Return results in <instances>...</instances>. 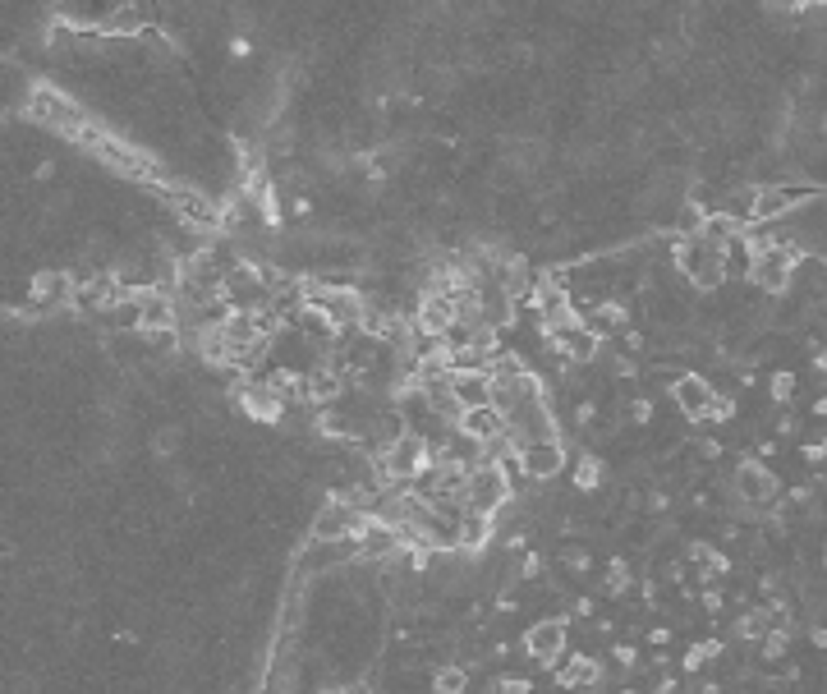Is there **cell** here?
<instances>
[{
  "label": "cell",
  "instance_id": "cell-29",
  "mask_svg": "<svg viewBox=\"0 0 827 694\" xmlns=\"http://www.w3.org/2000/svg\"><path fill=\"white\" fill-rule=\"evenodd\" d=\"M152 451H157V456H175V451H180V428H161V433L152 437Z\"/></svg>",
  "mask_w": 827,
  "mask_h": 694
},
{
  "label": "cell",
  "instance_id": "cell-31",
  "mask_svg": "<svg viewBox=\"0 0 827 694\" xmlns=\"http://www.w3.org/2000/svg\"><path fill=\"white\" fill-rule=\"evenodd\" d=\"M763 658H768V662H782L786 658V630H772V635L763 639Z\"/></svg>",
  "mask_w": 827,
  "mask_h": 694
},
{
  "label": "cell",
  "instance_id": "cell-14",
  "mask_svg": "<svg viewBox=\"0 0 827 694\" xmlns=\"http://www.w3.org/2000/svg\"><path fill=\"white\" fill-rule=\"evenodd\" d=\"M33 115L37 120H46L51 129H65V134H74V129L83 125L79 106H69L56 88H33Z\"/></svg>",
  "mask_w": 827,
  "mask_h": 694
},
{
  "label": "cell",
  "instance_id": "cell-21",
  "mask_svg": "<svg viewBox=\"0 0 827 694\" xmlns=\"http://www.w3.org/2000/svg\"><path fill=\"white\" fill-rule=\"evenodd\" d=\"M602 681V662L593 658H570L561 672H556V685L561 690H584V685H598Z\"/></svg>",
  "mask_w": 827,
  "mask_h": 694
},
{
  "label": "cell",
  "instance_id": "cell-27",
  "mask_svg": "<svg viewBox=\"0 0 827 694\" xmlns=\"http://www.w3.org/2000/svg\"><path fill=\"white\" fill-rule=\"evenodd\" d=\"M717 658H722V644H717V639H708V644H694L690 658H685V667H690V672H699V667H708V662H717Z\"/></svg>",
  "mask_w": 827,
  "mask_h": 694
},
{
  "label": "cell",
  "instance_id": "cell-7",
  "mask_svg": "<svg viewBox=\"0 0 827 694\" xmlns=\"http://www.w3.org/2000/svg\"><path fill=\"white\" fill-rule=\"evenodd\" d=\"M570 465V451H566V442H529V446H520V474L524 478H533V483H547V478H556L561 469Z\"/></svg>",
  "mask_w": 827,
  "mask_h": 694
},
{
  "label": "cell",
  "instance_id": "cell-12",
  "mask_svg": "<svg viewBox=\"0 0 827 694\" xmlns=\"http://www.w3.org/2000/svg\"><path fill=\"white\" fill-rule=\"evenodd\" d=\"M33 304L42 313H56L65 304H79V281L69 272H37L33 276Z\"/></svg>",
  "mask_w": 827,
  "mask_h": 694
},
{
  "label": "cell",
  "instance_id": "cell-4",
  "mask_svg": "<svg viewBox=\"0 0 827 694\" xmlns=\"http://www.w3.org/2000/svg\"><path fill=\"white\" fill-rule=\"evenodd\" d=\"M598 331L589 327V322H566V327L547 331V345H552V354H561V359H570V364H589V359H598Z\"/></svg>",
  "mask_w": 827,
  "mask_h": 694
},
{
  "label": "cell",
  "instance_id": "cell-18",
  "mask_svg": "<svg viewBox=\"0 0 827 694\" xmlns=\"http://www.w3.org/2000/svg\"><path fill=\"white\" fill-rule=\"evenodd\" d=\"M451 387H455V400L465 405V410H478V405H492V373H451Z\"/></svg>",
  "mask_w": 827,
  "mask_h": 694
},
{
  "label": "cell",
  "instance_id": "cell-22",
  "mask_svg": "<svg viewBox=\"0 0 827 694\" xmlns=\"http://www.w3.org/2000/svg\"><path fill=\"white\" fill-rule=\"evenodd\" d=\"M589 327L598 331V336H607V331H625L630 327V308L616 304V299H602V304H593Z\"/></svg>",
  "mask_w": 827,
  "mask_h": 694
},
{
  "label": "cell",
  "instance_id": "cell-20",
  "mask_svg": "<svg viewBox=\"0 0 827 694\" xmlns=\"http://www.w3.org/2000/svg\"><path fill=\"white\" fill-rule=\"evenodd\" d=\"M285 405H295V400H308V373H295V368H272V373L262 377Z\"/></svg>",
  "mask_w": 827,
  "mask_h": 694
},
{
  "label": "cell",
  "instance_id": "cell-10",
  "mask_svg": "<svg viewBox=\"0 0 827 694\" xmlns=\"http://www.w3.org/2000/svg\"><path fill=\"white\" fill-rule=\"evenodd\" d=\"M731 488H736V497L745 501V506H763V501L777 497V474H772L763 460H740Z\"/></svg>",
  "mask_w": 827,
  "mask_h": 694
},
{
  "label": "cell",
  "instance_id": "cell-26",
  "mask_svg": "<svg viewBox=\"0 0 827 694\" xmlns=\"http://www.w3.org/2000/svg\"><path fill=\"white\" fill-rule=\"evenodd\" d=\"M598 483H602V465H598L593 456H584V460L575 465V488L589 492V488H598Z\"/></svg>",
  "mask_w": 827,
  "mask_h": 694
},
{
  "label": "cell",
  "instance_id": "cell-17",
  "mask_svg": "<svg viewBox=\"0 0 827 694\" xmlns=\"http://www.w3.org/2000/svg\"><path fill=\"white\" fill-rule=\"evenodd\" d=\"M340 387H345V368L340 364H313L308 368V400H313V405H331V400H340Z\"/></svg>",
  "mask_w": 827,
  "mask_h": 694
},
{
  "label": "cell",
  "instance_id": "cell-25",
  "mask_svg": "<svg viewBox=\"0 0 827 694\" xmlns=\"http://www.w3.org/2000/svg\"><path fill=\"white\" fill-rule=\"evenodd\" d=\"M772 626H777V621H772V612H763V607H759V612H745V616H740V621H736V635H740V639H768Z\"/></svg>",
  "mask_w": 827,
  "mask_h": 694
},
{
  "label": "cell",
  "instance_id": "cell-23",
  "mask_svg": "<svg viewBox=\"0 0 827 694\" xmlns=\"http://www.w3.org/2000/svg\"><path fill=\"white\" fill-rule=\"evenodd\" d=\"M106 28H111V33H148V19H143V10H138L134 0H125V5H115L111 10Z\"/></svg>",
  "mask_w": 827,
  "mask_h": 694
},
{
  "label": "cell",
  "instance_id": "cell-39",
  "mask_svg": "<svg viewBox=\"0 0 827 694\" xmlns=\"http://www.w3.org/2000/svg\"><path fill=\"white\" fill-rule=\"evenodd\" d=\"M823 566H827V547H823Z\"/></svg>",
  "mask_w": 827,
  "mask_h": 694
},
{
  "label": "cell",
  "instance_id": "cell-35",
  "mask_svg": "<svg viewBox=\"0 0 827 694\" xmlns=\"http://www.w3.org/2000/svg\"><path fill=\"white\" fill-rule=\"evenodd\" d=\"M612 658H616V662H621V667H635V649H616V653H612Z\"/></svg>",
  "mask_w": 827,
  "mask_h": 694
},
{
  "label": "cell",
  "instance_id": "cell-6",
  "mask_svg": "<svg viewBox=\"0 0 827 694\" xmlns=\"http://www.w3.org/2000/svg\"><path fill=\"white\" fill-rule=\"evenodd\" d=\"M354 557H363V547L354 543H308L304 552H299V561H295V575H304V580H318V575H327V570H336V566H345V561H354Z\"/></svg>",
  "mask_w": 827,
  "mask_h": 694
},
{
  "label": "cell",
  "instance_id": "cell-13",
  "mask_svg": "<svg viewBox=\"0 0 827 694\" xmlns=\"http://www.w3.org/2000/svg\"><path fill=\"white\" fill-rule=\"evenodd\" d=\"M235 405L258 423H281V414H285V400L276 396L267 382H244V387H235Z\"/></svg>",
  "mask_w": 827,
  "mask_h": 694
},
{
  "label": "cell",
  "instance_id": "cell-11",
  "mask_svg": "<svg viewBox=\"0 0 827 694\" xmlns=\"http://www.w3.org/2000/svg\"><path fill=\"white\" fill-rule=\"evenodd\" d=\"M478 313H483V327H492V331L515 322V295L497 276H478Z\"/></svg>",
  "mask_w": 827,
  "mask_h": 694
},
{
  "label": "cell",
  "instance_id": "cell-5",
  "mask_svg": "<svg viewBox=\"0 0 827 694\" xmlns=\"http://www.w3.org/2000/svg\"><path fill=\"white\" fill-rule=\"evenodd\" d=\"M166 203L175 207V217L189 230H198V235H216V230L226 226V217H221L203 194H193V189H166Z\"/></svg>",
  "mask_w": 827,
  "mask_h": 694
},
{
  "label": "cell",
  "instance_id": "cell-16",
  "mask_svg": "<svg viewBox=\"0 0 827 694\" xmlns=\"http://www.w3.org/2000/svg\"><path fill=\"white\" fill-rule=\"evenodd\" d=\"M455 428H460L465 437H474V442L483 446V442H492V437L506 433V419H501V414L492 410V405H478V410H465V414H460V423H455Z\"/></svg>",
  "mask_w": 827,
  "mask_h": 694
},
{
  "label": "cell",
  "instance_id": "cell-30",
  "mask_svg": "<svg viewBox=\"0 0 827 694\" xmlns=\"http://www.w3.org/2000/svg\"><path fill=\"white\" fill-rule=\"evenodd\" d=\"M791 396H795V377L791 373H777V377H772V400H777V405H791Z\"/></svg>",
  "mask_w": 827,
  "mask_h": 694
},
{
  "label": "cell",
  "instance_id": "cell-37",
  "mask_svg": "<svg viewBox=\"0 0 827 694\" xmlns=\"http://www.w3.org/2000/svg\"><path fill=\"white\" fill-rule=\"evenodd\" d=\"M658 694H680V690H676V685H662V690H658Z\"/></svg>",
  "mask_w": 827,
  "mask_h": 694
},
{
  "label": "cell",
  "instance_id": "cell-1",
  "mask_svg": "<svg viewBox=\"0 0 827 694\" xmlns=\"http://www.w3.org/2000/svg\"><path fill=\"white\" fill-rule=\"evenodd\" d=\"M377 465L386 469V478H391V483H414L419 474H428V469H432V442L419 433V428H414V433L400 437V442L391 446V451H386Z\"/></svg>",
  "mask_w": 827,
  "mask_h": 694
},
{
  "label": "cell",
  "instance_id": "cell-15",
  "mask_svg": "<svg viewBox=\"0 0 827 694\" xmlns=\"http://www.w3.org/2000/svg\"><path fill=\"white\" fill-rule=\"evenodd\" d=\"M166 327H180L175 304L161 290H138V331H166Z\"/></svg>",
  "mask_w": 827,
  "mask_h": 694
},
{
  "label": "cell",
  "instance_id": "cell-8",
  "mask_svg": "<svg viewBox=\"0 0 827 694\" xmlns=\"http://www.w3.org/2000/svg\"><path fill=\"white\" fill-rule=\"evenodd\" d=\"M533 313L543 322V331H556L575 322V304H570V290L561 281H538L533 285Z\"/></svg>",
  "mask_w": 827,
  "mask_h": 694
},
{
  "label": "cell",
  "instance_id": "cell-19",
  "mask_svg": "<svg viewBox=\"0 0 827 694\" xmlns=\"http://www.w3.org/2000/svg\"><path fill=\"white\" fill-rule=\"evenodd\" d=\"M492 538H497V515H488V511L460 515V547H465V552H483Z\"/></svg>",
  "mask_w": 827,
  "mask_h": 694
},
{
  "label": "cell",
  "instance_id": "cell-34",
  "mask_svg": "<svg viewBox=\"0 0 827 694\" xmlns=\"http://www.w3.org/2000/svg\"><path fill=\"white\" fill-rule=\"evenodd\" d=\"M566 557H570V566H575V570H584V566H589V557H584V552H579V547H570Z\"/></svg>",
  "mask_w": 827,
  "mask_h": 694
},
{
  "label": "cell",
  "instance_id": "cell-9",
  "mask_svg": "<svg viewBox=\"0 0 827 694\" xmlns=\"http://www.w3.org/2000/svg\"><path fill=\"white\" fill-rule=\"evenodd\" d=\"M671 400H676V410L685 414V419H708L713 414V400H717V391L708 387V377H699V373H680L676 382H671Z\"/></svg>",
  "mask_w": 827,
  "mask_h": 694
},
{
  "label": "cell",
  "instance_id": "cell-3",
  "mask_svg": "<svg viewBox=\"0 0 827 694\" xmlns=\"http://www.w3.org/2000/svg\"><path fill=\"white\" fill-rule=\"evenodd\" d=\"M570 644V630L561 616H543V621H533L529 630H524V653H529L533 662H543V667H552L561 653H566Z\"/></svg>",
  "mask_w": 827,
  "mask_h": 694
},
{
  "label": "cell",
  "instance_id": "cell-36",
  "mask_svg": "<svg viewBox=\"0 0 827 694\" xmlns=\"http://www.w3.org/2000/svg\"><path fill=\"white\" fill-rule=\"evenodd\" d=\"M814 368H818V373H827V350H823V354H818V359H814Z\"/></svg>",
  "mask_w": 827,
  "mask_h": 694
},
{
  "label": "cell",
  "instance_id": "cell-24",
  "mask_svg": "<svg viewBox=\"0 0 827 694\" xmlns=\"http://www.w3.org/2000/svg\"><path fill=\"white\" fill-rule=\"evenodd\" d=\"M432 694H469V672L465 667H437L432 672Z\"/></svg>",
  "mask_w": 827,
  "mask_h": 694
},
{
  "label": "cell",
  "instance_id": "cell-28",
  "mask_svg": "<svg viewBox=\"0 0 827 694\" xmlns=\"http://www.w3.org/2000/svg\"><path fill=\"white\" fill-rule=\"evenodd\" d=\"M625 589H630V566H625V561L616 557L612 566H607V593H616V598H621Z\"/></svg>",
  "mask_w": 827,
  "mask_h": 694
},
{
  "label": "cell",
  "instance_id": "cell-2",
  "mask_svg": "<svg viewBox=\"0 0 827 694\" xmlns=\"http://www.w3.org/2000/svg\"><path fill=\"white\" fill-rule=\"evenodd\" d=\"M510 501V474L501 465H474L469 474V492H465V511H488L497 515Z\"/></svg>",
  "mask_w": 827,
  "mask_h": 694
},
{
  "label": "cell",
  "instance_id": "cell-32",
  "mask_svg": "<svg viewBox=\"0 0 827 694\" xmlns=\"http://www.w3.org/2000/svg\"><path fill=\"white\" fill-rule=\"evenodd\" d=\"M731 414H736V400H731V396H717V400H713V414H708V419H713V423H726Z\"/></svg>",
  "mask_w": 827,
  "mask_h": 694
},
{
  "label": "cell",
  "instance_id": "cell-33",
  "mask_svg": "<svg viewBox=\"0 0 827 694\" xmlns=\"http://www.w3.org/2000/svg\"><path fill=\"white\" fill-rule=\"evenodd\" d=\"M501 690H506V694H529V681H515V676H506V681H501Z\"/></svg>",
  "mask_w": 827,
  "mask_h": 694
},
{
  "label": "cell",
  "instance_id": "cell-38",
  "mask_svg": "<svg viewBox=\"0 0 827 694\" xmlns=\"http://www.w3.org/2000/svg\"><path fill=\"white\" fill-rule=\"evenodd\" d=\"M616 694H635V690H616Z\"/></svg>",
  "mask_w": 827,
  "mask_h": 694
}]
</instances>
